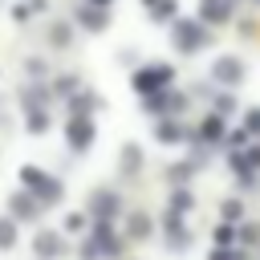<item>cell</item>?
<instances>
[{
  "label": "cell",
  "mask_w": 260,
  "mask_h": 260,
  "mask_svg": "<svg viewBox=\"0 0 260 260\" xmlns=\"http://www.w3.org/2000/svg\"><path fill=\"white\" fill-rule=\"evenodd\" d=\"M37 252H41V256H57V252H61V240H57L53 232H41V236H37Z\"/></svg>",
  "instance_id": "obj_7"
},
{
  "label": "cell",
  "mask_w": 260,
  "mask_h": 260,
  "mask_svg": "<svg viewBox=\"0 0 260 260\" xmlns=\"http://www.w3.org/2000/svg\"><path fill=\"white\" fill-rule=\"evenodd\" d=\"M203 41H207V32H203L199 24H191V20L175 24V45H179V49H187V53H191V49H199Z\"/></svg>",
  "instance_id": "obj_1"
},
{
  "label": "cell",
  "mask_w": 260,
  "mask_h": 260,
  "mask_svg": "<svg viewBox=\"0 0 260 260\" xmlns=\"http://www.w3.org/2000/svg\"><path fill=\"white\" fill-rule=\"evenodd\" d=\"M93 4H110V0H93Z\"/></svg>",
  "instance_id": "obj_12"
},
{
  "label": "cell",
  "mask_w": 260,
  "mask_h": 260,
  "mask_svg": "<svg viewBox=\"0 0 260 260\" xmlns=\"http://www.w3.org/2000/svg\"><path fill=\"white\" fill-rule=\"evenodd\" d=\"M228 12H232V4H223V0H203V16H207V20H228Z\"/></svg>",
  "instance_id": "obj_8"
},
{
  "label": "cell",
  "mask_w": 260,
  "mask_h": 260,
  "mask_svg": "<svg viewBox=\"0 0 260 260\" xmlns=\"http://www.w3.org/2000/svg\"><path fill=\"white\" fill-rule=\"evenodd\" d=\"M158 138H167V142H175V138H179V130H175V126H158Z\"/></svg>",
  "instance_id": "obj_11"
},
{
  "label": "cell",
  "mask_w": 260,
  "mask_h": 260,
  "mask_svg": "<svg viewBox=\"0 0 260 260\" xmlns=\"http://www.w3.org/2000/svg\"><path fill=\"white\" fill-rule=\"evenodd\" d=\"M37 207H41L37 199H28V195L16 199V195H12V219H37Z\"/></svg>",
  "instance_id": "obj_4"
},
{
  "label": "cell",
  "mask_w": 260,
  "mask_h": 260,
  "mask_svg": "<svg viewBox=\"0 0 260 260\" xmlns=\"http://www.w3.org/2000/svg\"><path fill=\"white\" fill-rule=\"evenodd\" d=\"M93 211L106 219V215H114V211H118V199H114L110 191H98V195H93Z\"/></svg>",
  "instance_id": "obj_6"
},
{
  "label": "cell",
  "mask_w": 260,
  "mask_h": 260,
  "mask_svg": "<svg viewBox=\"0 0 260 260\" xmlns=\"http://www.w3.org/2000/svg\"><path fill=\"white\" fill-rule=\"evenodd\" d=\"M81 20H85L89 28H102V24H106V16H102V12H93V8H85V12H81Z\"/></svg>",
  "instance_id": "obj_10"
},
{
  "label": "cell",
  "mask_w": 260,
  "mask_h": 260,
  "mask_svg": "<svg viewBox=\"0 0 260 260\" xmlns=\"http://www.w3.org/2000/svg\"><path fill=\"white\" fill-rule=\"evenodd\" d=\"M89 138H93V122H89V118H73V122H69V142H73L77 150H85Z\"/></svg>",
  "instance_id": "obj_2"
},
{
  "label": "cell",
  "mask_w": 260,
  "mask_h": 260,
  "mask_svg": "<svg viewBox=\"0 0 260 260\" xmlns=\"http://www.w3.org/2000/svg\"><path fill=\"white\" fill-rule=\"evenodd\" d=\"M215 77H219V81H232V85H236V81L244 77V69H240V61L223 57V61H215Z\"/></svg>",
  "instance_id": "obj_3"
},
{
  "label": "cell",
  "mask_w": 260,
  "mask_h": 260,
  "mask_svg": "<svg viewBox=\"0 0 260 260\" xmlns=\"http://www.w3.org/2000/svg\"><path fill=\"white\" fill-rule=\"evenodd\" d=\"M16 244V219H0V248Z\"/></svg>",
  "instance_id": "obj_9"
},
{
  "label": "cell",
  "mask_w": 260,
  "mask_h": 260,
  "mask_svg": "<svg viewBox=\"0 0 260 260\" xmlns=\"http://www.w3.org/2000/svg\"><path fill=\"white\" fill-rule=\"evenodd\" d=\"M167 77H171V69H146V73L134 77V85H138V89H154V85H162Z\"/></svg>",
  "instance_id": "obj_5"
}]
</instances>
